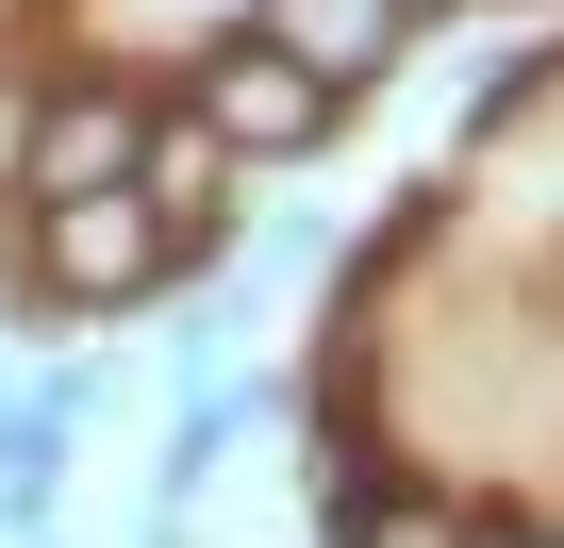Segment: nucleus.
<instances>
[{
    "instance_id": "nucleus-2",
    "label": "nucleus",
    "mask_w": 564,
    "mask_h": 548,
    "mask_svg": "<svg viewBox=\"0 0 564 548\" xmlns=\"http://www.w3.org/2000/svg\"><path fill=\"white\" fill-rule=\"evenodd\" d=\"M199 133H216L232 166H300V150L333 133V84L282 67L265 34H216V51H199Z\"/></svg>"
},
{
    "instance_id": "nucleus-3",
    "label": "nucleus",
    "mask_w": 564,
    "mask_h": 548,
    "mask_svg": "<svg viewBox=\"0 0 564 548\" xmlns=\"http://www.w3.org/2000/svg\"><path fill=\"white\" fill-rule=\"evenodd\" d=\"M133 150H150V100H133V84H51L18 200H100V183H133Z\"/></svg>"
},
{
    "instance_id": "nucleus-4",
    "label": "nucleus",
    "mask_w": 564,
    "mask_h": 548,
    "mask_svg": "<svg viewBox=\"0 0 564 548\" xmlns=\"http://www.w3.org/2000/svg\"><path fill=\"white\" fill-rule=\"evenodd\" d=\"M249 34H265L282 67H316V84L349 100V84H382V67H399V0H265Z\"/></svg>"
},
{
    "instance_id": "nucleus-5",
    "label": "nucleus",
    "mask_w": 564,
    "mask_h": 548,
    "mask_svg": "<svg viewBox=\"0 0 564 548\" xmlns=\"http://www.w3.org/2000/svg\"><path fill=\"white\" fill-rule=\"evenodd\" d=\"M333 548H481V515H465V498H415V482H382V498H366Z\"/></svg>"
},
{
    "instance_id": "nucleus-6",
    "label": "nucleus",
    "mask_w": 564,
    "mask_h": 548,
    "mask_svg": "<svg viewBox=\"0 0 564 548\" xmlns=\"http://www.w3.org/2000/svg\"><path fill=\"white\" fill-rule=\"evenodd\" d=\"M34 100H51L34 67H0V200H18V183H34Z\"/></svg>"
},
{
    "instance_id": "nucleus-1",
    "label": "nucleus",
    "mask_w": 564,
    "mask_h": 548,
    "mask_svg": "<svg viewBox=\"0 0 564 548\" xmlns=\"http://www.w3.org/2000/svg\"><path fill=\"white\" fill-rule=\"evenodd\" d=\"M150 283H166V233H150L133 183H100V200H18V300H34V316H117V300H150Z\"/></svg>"
},
{
    "instance_id": "nucleus-7",
    "label": "nucleus",
    "mask_w": 564,
    "mask_h": 548,
    "mask_svg": "<svg viewBox=\"0 0 564 548\" xmlns=\"http://www.w3.org/2000/svg\"><path fill=\"white\" fill-rule=\"evenodd\" d=\"M415 18H448V0H399V34H415Z\"/></svg>"
}]
</instances>
